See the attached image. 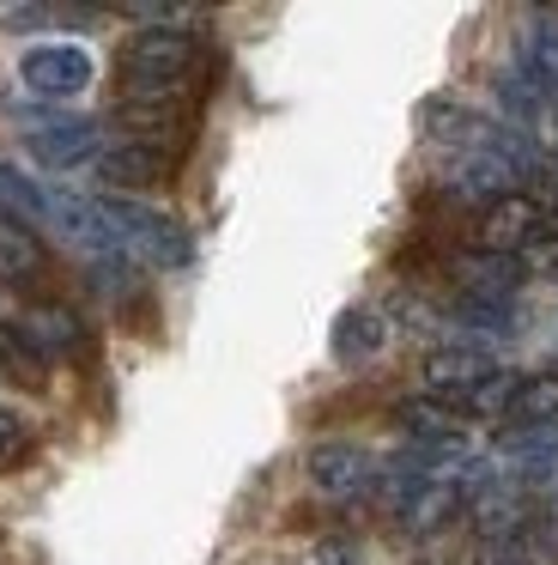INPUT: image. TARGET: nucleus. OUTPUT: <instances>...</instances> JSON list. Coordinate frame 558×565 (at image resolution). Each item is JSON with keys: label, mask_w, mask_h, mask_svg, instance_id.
Listing matches in <instances>:
<instances>
[{"label": "nucleus", "mask_w": 558, "mask_h": 565, "mask_svg": "<svg viewBox=\"0 0 558 565\" xmlns=\"http://www.w3.org/2000/svg\"><path fill=\"white\" fill-rule=\"evenodd\" d=\"M201 67H206V43L182 25L176 31H133L116 55L121 98H140V104H189Z\"/></svg>", "instance_id": "1"}, {"label": "nucleus", "mask_w": 558, "mask_h": 565, "mask_svg": "<svg viewBox=\"0 0 558 565\" xmlns=\"http://www.w3.org/2000/svg\"><path fill=\"white\" fill-rule=\"evenodd\" d=\"M92 207H97V220L109 225L116 249H128L133 262L164 268V274L194 268V237L182 220H170V213L146 207V201H133V195H92Z\"/></svg>", "instance_id": "2"}, {"label": "nucleus", "mask_w": 558, "mask_h": 565, "mask_svg": "<svg viewBox=\"0 0 558 565\" xmlns=\"http://www.w3.org/2000/svg\"><path fill=\"white\" fill-rule=\"evenodd\" d=\"M546 232H552V213H546V201H534L528 189H509V195L485 201V207L473 213V249H480V256H522V249Z\"/></svg>", "instance_id": "3"}, {"label": "nucleus", "mask_w": 558, "mask_h": 565, "mask_svg": "<svg viewBox=\"0 0 558 565\" xmlns=\"http://www.w3.org/2000/svg\"><path fill=\"white\" fill-rule=\"evenodd\" d=\"M24 152H31L43 171H73V164H92L97 152V122L85 116H24Z\"/></svg>", "instance_id": "4"}, {"label": "nucleus", "mask_w": 558, "mask_h": 565, "mask_svg": "<svg viewBox=\"0 0 558 565\" xmlns=\"http://www.w3.org/2000/svg\"><path fill=\"white\" fill-rule=\"evenodd\" d=\"M92 55L79 50V43H36V50L19 55V79L31 98H79L85 86H92Z\"/></svg>", "instance_id": "5"}, {"label": "nucleus", "mask_w": 558, "mask_h": 565, "mask_svg": "<svg viewBox=\"0 0 558 565\" xmlns=\"http://www.w3.org/2000/svg\"><path fill=\"white\" fill-rule=\"evenodd\" d=\"M303 475H310L315 487L328 492V499H364V492L383 480V468H376V456L358 450V444L328 438V444H310V456H303Z\"/></svg>", "instance_id": "6"}, {"label": "nucleus", "mask_w": 558, "mask_h": 565, "mask_svg": "<svg viewBox=\"0 0 558 565\" xmlns=\"http://www.w3.org/2000/svg\"><path fill=\"white\" fill-rule=\"evenodd\" d=\"M485 377H497V359L473 341H449V347H431V353H425V395H437V402H449V407H461Z\"/></svg>", "instance_id": "7"}, {"label": "nucleus", "mask_w": 558, "mask_h": 565, "mask_svg": "<svg viewBox=\"0 0 558 565\" xmlns=\"http://www.w3.org/2000/svg\"><path fill=\"white\" fill-rule=\"evenodd\" d=\"M109 122L121 128L128 140H140V147H164V152H189L194 140V104H140V98H116V110H109Z\"/></svg>", "instance_id": "8"}, {"label": "nucleus", "mask_w": 558, "mask_h": 565, "mask_svg": "<svg viewBox=\"0 0 558 565\" xmlns=\"http://www.w3.org/2000/svg\"><path fill=\"white\" fill-rule=\"evenodd\" d=\"M19 329H24V341H31L43 359H92L97 353L92 322H85L73 305H55V298H43V305L24 310Z\"/></svg>", "instance_id": "9"}, {"label": "nucleus", "mask_w": 558, "mask_h": 565, "mask_svg": "<svg viewBox=\"0 0 558 565\" xmlns=\"http://www.w3.org/2000/svg\"><path fill=\"white\" fill-rule=\"evenodd\" d=\"M176 152L164 147H140V140H116V147L97 152V177H104L109 195H133V189H158L176 177Z\"/></svg>", "instance_id": "10"}, {"label": "nucleus", "mask_w": 558, "mask_h": 565, "mask_svg": "<svg viewBox=\"0 0 558 565\" xmlns=\"http://www.w3.org/2000/svg\"><path fill=\"white\" fill-rule=\"evenodd\" d=\"M461 511H468V487H461V480H419V487L395 504L407 535H437V529H449Z\"/></svg>", "instance_id": "11"}, {"label": "nucleus", "mask_w": 558, "mask_h": 565, "mask_svg": "<svg viewBox=\"0 0 558 565\" xmlns=\"http://www.w3.org/2000/svg\"><path fill=\"white\" fill-rule=\"evenodd\" d=\"M43 280H49V244L31 232V225H19V220L0 213V286L36 292Z\"/></svg>", "instance_id": "12"}, {"label": "nucleus", "mask_w": 558, "mask_h": 565, "mask_svg": "<svg viewBox=\"0 0 558 565\" xmlns=\"http://www.w3.org/2000/svg\"><path fill=\"white\" fill-rule=\"evenodd\" d=\"M497 122H485V116H473L468 104L455 98H431L425 104V135L437 140V147H461V152H485V140H492Z\"/></svg>", "instance_id": "13"}, {"label": "nucleus", "mask_w": 558, "mask_h": 565, "mask_svg": "<svg viewBox=\"0 0 558 565\" xmlns=\"http://www.w3.org/2000/svg\"><path fill=\"white\" fill-rule=\"evenodd\" d=\"M455 280L468 298H492V305H509V292H516L528 274H522L516 256H480V249H468V256L455 262Z\"/></svg>", "instance_id": "14"}, {"label": "nucleus", "mask_w": 558, "mask_h": 565, "mask_svg": "<svg viewBox=\"0 0 558 565\" xmlns=\"http://www.w3.org/2000/svg\"><path fill=\"white\" fill-rule=\"evenodd\" d=\"M509 426L516 431H552L558 426V371H528L509 395Z\"/></svg>", "instance_id": "15"}, {"label": "nucleus", "mask_w": 558, "mask_h": 565, "mask_svg": "<svg viewBox=\"0 0 558 565\" xmlns=\"http://www.w3.org/2000/svg\"><path fill=\"white\" fill-rule=\"evenodd\" d=\"M383 341H388V322L376 317V310H340L334 317V334H328V347H334V359L340 365H364V359H376L383 353Z\"/></svg>", "instance_id": "16"}, {"label": "nucleus", "mask_w": 558, "mask_h": 565, "mask_svg": "<svg viewBox=\"0 0 558 565\" xmlns=\"http://www.w3.org/2000/svg\"><path fill=\"white\" fill-rule=\"evenodd\" d=\"M0 377H7L12 390H24V395H43L49 390V359L24 341L19 322H0Z\"/></svg>", "instance_id": "17"}, {"label": "nucleus", "mask_w": 558, "mask_h": 565, "mask_svg": "<svg viewBox=\"0 0 558 565\" xmlns=\"http://www.w3.org/2000/svg\"><path fill=\"white\" fill-rule=\"evenodd\" d=\"M400 431H407V444H443V438H461V414L449 402H437V395H407V402L395 407Z\"/></svg>", "instance_id": "18"}, {"label": "nucleus", "mask_w": 558, "mask_h": 565, "mask_svg": "<svg viewBox=\"0 0 558 565\" xmlns=\"http://www.w3.org/2000/svg\"><path fill=\"white\" fill-rule=\"evenodd\" d=\"M0 213L36 232V225H43V213H49V183H36V177H24L19 164L0 159Z\"/></svg>", "instance_id": "19"}, {"label": "nucleus", "mask_w": 558, "mask_h": 565, "mask_svg": "<svg viewBox=\"0 0 558 565\" xmlns=\"http://www.w3.org/2000/svg\"><path fill=\"white\" fill-rule=\"evenodd\" d=\"M497 98H504V110L516 116V122H534V116H540V98H546V92H540V86H534V79L516 67V74L497 79Z\"/></svg>", "instance_id": "20"}, {"label": "nucleus", "mask_w": 558, "mask_h": 565, "mask_svg": "<svg viewBox=\"0 0 558 565\" xmlns=\"http://www.w3.org/2000/svg\"><path fill=\"white\" fill-rule=\"evenodd\" d=\"M31 450H36L31 426H24V419L12 414V407H0V475H12V468H19Z\"/></svg>", "instance_id": "21"}, {"label": "nucleus", "mask_w": 558, "mask_h": 565, "mask_svg": "<svg viewBox=\"0 0 558 565\" xmlns=\"http://www.w3.org/2000/svg\"><path fill=\"white\" fill-rule=\"evenodd\" d=\"M522 274H540V280H558V232H546V237H534L528 249H522Z\"/></svg>", "instance_id": "22"}, {"label": "nucleus", "mask_w": 558, "mask_h": 565, "mask_svg": "<svg viewBox=\"0 0 558 565\" xmlns=\"http://www.w3.org/2000/svg\"><path fill=\"white\" fill-rule=\"evenodd\" d=\"M534 547H540V559H552L558 565V492L546 504H534Z\"/></svg>", "instance_id": "23"}, {"label": "nucleus", "mask_w": 558, "mask_h": 565, "mask_svg": "<svg viewBox=\"0 0 558 565\" xmlns=\"http://www.w3.org/2000/svg\"><path fill=\"white\" fill-rule=\"evenodd\" d=\"M480 565H534V553H528V541H485Z\"/></svg>", "instance_id": "24"}, {"label": "nucleus", "mask_w": 558, "mask_h": 565, "mask_svg": "<svg viewBox=\"0 0 558 565\" xmlns=\"http://www.w3.org/2000/svg\"><path fill=\"white\" fill-rule=\"evenodd\" d=\"M310 565H358V547H352V541H322V547L310 553Z\"/></svg>", "instance_id": "25"}]
</instances>
